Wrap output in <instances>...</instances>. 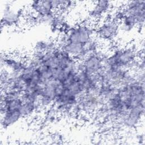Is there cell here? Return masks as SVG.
I'll return each instance as SVG.
<instances>
[{
    "instance_id": "cell-4",
    "label": "cell",
    "mask_w": 145,
    "mask_h": 145,
    "mask_svg": "<svg viewBox=\"0 0 145 145\" xmlns=\"http://www.w3.org/2000/svg\"><path fill=\"white\" fill-rule=\"evenodd\" d=\"M108 50L101 48L97 52L87 56L82 61L78 62L77 69L89 75H97L101 77L105 70V61Z\"/></svg>"
},
{
    "instance_id": "cell-11",
    "label": "cell",
    "mask_w": 145,
    "mask_h": 145,
    "mask_svg": "<svg viewBox=\"0 0 145 145\" xmlns=\"http://www.w3.org/2000/svg\"><path fill=\"white\" fill-rule=\"evenodd\" d=\"M59 47L58 42L50 39H41L36 41L33 45V52L46 53Z\"/></svg>"
},
{
    "instance_id": "cell-6",
    "label": "cell",
    "mask_w": 145,
    "mask_h": 145,
    "mask_svg": "<svg viewBox=\"0 0 145 145\" xmlns=\"http://www.w3.org/2000/svg\"><path fill=\"white\" fill-rule=\"evenodd\" d=\"M113 2L109 1H96L92 2L87 13V20L95 24L108 16L114 8Z\"/></svg>"
},
{
    "instance_id": "cell-1",
    "label": "cell",
    "mask_w": 145,
    "mask_h": 145,
    "mask_svg": "<svg viewBox=\"0 0 145 145\" xmlns=\"http://www.w3.org/2000/svg\"><path fill=\"white\" fill-rule=\"evenodd\" d=\"M141 52L133 44L115 46L109 50L105 67L132 69Z\"/></svg>"
},
{
    "instance_id": "cell-8",
    "label": "cell",
    "mask_w": 145,
    "mask_h": 145,
    "mask_svg": "<svg viewBox=\"0 0 145 145\" xmlns=\"http://www.w3.org/2000/svg\"><path fill=\"white\" fill-rule=\"evenodd\" d=\"M122 7L125 15L135 17L139 23L144 25L145 20V1H129L122 2Z\"/></svg>"
},
{
    "instance_id": "cell-2",
    "label": "cell",
    "mask_w": 145,
    "mask_h": 145,
    "mask_svg": "<svg viewBox=\"0 0 145 145\" xmlns=\"http://www.w3.org/2000/svg\"><path fill=\"white\" fill-rule=\"evenodd\" d=\"M95 36V24L86 20L72 25L59 41L85 46Z\"/></svg>"
},
{
    "instance_id": "cell-3",
    "label": "cell",
    "mask_w": 145,
    "mask_h": 145,
    "mask_svg": "<svg viewBox=\"0 0 145 145\" xmlns=\"http://www.w3.org/2000/svg\"><path fill=\"white\" fill-rule=\"evenodd\" d=\"M95 33L102 45L111 44L120 36V23L109 15L95 24Z\"/></svg>"
},
{
    "instance_id": "cell-5",
    "label": "cell",
    "mask_w": 145,
    "mask_h": 145,
    "mask_svg": "<svg viewBox=\"0 0 145 145\" xmlns=\"http://www.w3.org/2000/svg\"><path fill=\"white\" fill-rule=\"evenodd\" d=\"M14 2H7L2 11L1 28L16 27L25 20V11L13 5Z\"/></svg>"
},
{
    "instance_id": "cell-9",
    "label": "cell",
    "mask_w": 145,
    "mask_h": 145,
    "mask_svg": "<svg viewBox=\"0 0 145 145\" xmlns=\"http://www.w3.org/2000/svg\"><path fill=\"white\" fill-rule=\"evenodd\" d=\"M56 10L52 1L40 0L30 2L28 6V13L40 15H47L55 13Z\"/></svg>"
},
{
    "instance_id": "cell-7",
    "label": "cell",
    "mask_w": 145,
    "mask_h": 145,
    "mask_svg": "<svg viewBox=\"0 0 145 145\" xmlns=\"http://www.w3.org/2000/svg\"><path fill=\"white\" fill-rule=\"evenodd\" d=\"M1 67L5 68L10 71L20 74L25 69L27 60L17 56H13L2 53L1 54Z\"/></svg>"
},
{
    "instance_id": "cell-10",
    "label": "cell",
    "mask_w": 145,
    "mask_h": 145,
    "mask_svg": "<svg viewBox=\"0 0 145 145\" xmlns=\"http://www.w3.org/2000/svg\"><path fill=\"white\" fill-rule=\"evenodd\" d=\"M23 117L21 110L7 109L1 110V126L2 129L6 130L19 122Z\"/></svg>"
}]
</instances>
